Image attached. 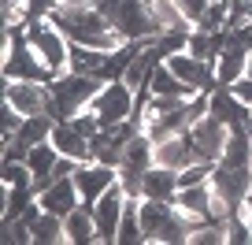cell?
I'll list each match as a JSON object with an SVG mask.
<instances>
[{
    "mask_svg": "<svg viewBox=\"0 0 252 245\" xmlns=\"http://www.w3.org/2000/svg\"><path fill=\"white\" fill-rule=\"evenodd\" d=\"M48 86H52L48 115H52L56 123H63V119L78 115L82 108H89V101L96 97V89H100L104 82L96 78V74H74V71H67V74H60V78H52Z\"/></svg>",
    "mask_w": 252,
    "mask_h": 245,
    "instance_id": "6da1fadb",
    "label": "cell"
},
{
    "mask_svg": "<svg viewBox=\"0 0 252 245\" xmlns=\"http://www.w3.org/2000/svg\"><path fill=\"white\" fill-rule=\"evenodd\" d=\"M23 26H26L30 48L41 56V64L52 71V78L67 74V67H71V37L56 23H23Z\"/></svg>",
    "mask_w": 252,
    "mask_h": 245,
    "instance_id": "7a4b0ae2",
    "label": "cell"
},
{
    "mask_svg": "<svg viewBox=\"0 0 252 245\" xmlns=\"http://www.w3.org/2000/svg\"><path fill=\"white\" fill-rule=\"evenodd\" d=\"M134 104H137V89L126 86L123 78H115L96 89V97L89 101V111L100 119V127H115V123L134 119Z\"/></svg>",
    "mask_w": 252,
    "mask_h": 245,
    "instance_id": "3957f363",
    "label": "cell"
},
{
    "mask_svg": "<svg viewBox=\"0 0 252 245\" xmlns=\"http://www.w3.org/2000/svg\"><path fill=\"white\" fill-rule=\"evenodd\" d=\"M4 101L23 115H48L52 104V86L48 82H23V78H4Z\"/></svg>",
    "mask_w": 252,
    "mask_h": 245,
    "instance_id": "277c9868",
    "label": "cell"
},
{
    "mask_svg": "<svg viewBox=\"0 0 252 245\" xmlns=\"http://www.w3.org/2000/svg\"><path fill=\"white\" fill-rule=\"evenodd\" d=\"M115 182H119V167L96 164V160H89V164H78V171H74L78 197H82V205H89V208H93L96 201H100L104 193L115 186Z\"/></svg>",
    "mask_w": 252,
    "mask_h": 245,
    "instance_id": "5b68a950",
    "label": "cell"
},
{
    "mask_svg": "<svg viewBox=\"0 0 252 245\" xmlns=\"http://www.w3.org/2000/svg\"><path fill=\"white\" fill-rule=\"evenodd\" d=\"M126 201H130V193L123 190V186H111L108 193H104L100 201L93 205V219H96V242L104 245H115V230H119V219H123V208Z\"/></svg>",
    "mask_w": 252,
    "mask_h": 245,
    "instance_id": "8992f818",
    "label": "cell"
},
{
    "mask_svg": "<svg viewBox=\"0 0 252 245\" xmlns=\"http://www.w3.org/2000/svg\"><path fill=\"white\" fill-rule=\"evenodd\" d=\"M174 208H178L189 223H208V219H215V186H212V182L178 186V193H174Z\"/></svg>",
    "mask_w": 252,
    "mask_h": 245,
    "instance_id": "52a82bcc",
    "label": "cell"
},
{
    "mask_svg": "<svg viewBox=\"0 0 252 245\" xmlns=\"http://www.w3.org/2000/svg\"><path fill=\"white\" fill-rule=\"evenodd\" d=\"M212 186H215V193H219L230 208L241 212L245 197H249V186H252V167H230V164L219 160L215 171H212Z\"/></svg>",
    "mask_w": 252,
    "mask_h": 245,
    "instance_id": "ba28073f",
    "label": "cell"
},
{
    "mask_svg": "<svg viewBox=\"0 0 252 245\" xmlns=\"http://www.w3.org/2000/svg\"><path fill=\"white\" fill-rule=\"evenodd\" d=\"M189 138H193V149H197V160H219L222 145L230 138V127L219 123L215 115H200L193 127H189Z\"/></svg>",
    "mask_w": 252,
    "mask_h": 245,
    "instance_id": "9c48e42d",
    "label": "cell"
},
{
    "mask_svg": "<svg viewBox=\"0 0 252 245\" xmlns=\"http://www.w3.org/2000/svg\"><path fill=\"white\" fill-rule=\"evenodd\" d=\"M37 201H41V208H45V212H56V215L74 212V208L82 205L78 186H74V175H67V178H52L45 190L37 193Z\"/></svg>",
    "mask_w": 252,
    "mask_h": 245,
    "instance_id": "30bf717a",
    "label": "cell"
},
{
    "mask_svg": "<svg viewBox=\"0 0 252 245\" xmlns=\"http://www.w3.org/2000/svg\"><path fill=\"white\" fill-rule=\"evenodd\" d=\"M52 145H56V152L67 156V160H78V164H89V160H93L89 138L74 127L71 119H63V123H56V127H52Z\"/></svg>",
    "mask_w": 252,
    "mask_h": 245,
    "instance_id": "8fae6325",
    "label": "cell"
},
{
    "mask_svg": "<svg viewBox=\"0 0 252 245\" xmlns=\"http://www.w3.org/2000/svg\"><path fill=\"white\" fill-rule=\"evenodd\" d=\"M249 48L237 41V34H234V41H230L226 48L219 52V60H215V78H219V86H234L237 78H245V71H249Z\"/></svg>",
    "mask_w": 252,
    "mask_h": 245,
    "instance_id": "7c38bea8",
    "label": "cell"
},
{
    "mask_svg": "<svg viewBox=\"0 0 252 245\" xmlns=\"http://www.w3.org/2000/svg\"><path fill=\"white\" fill-rule=\"evenodd\" d=\"M137 212H141V227H145V245H156V238L163 234V227L178 215L174 201H137Z\"/></svg>",
    "mask_w": 252,
    "mask_h": 245,
    "instance_id": "4fadbf2b",
    "label": "cell"
},
{
    "mask_svg": "<svg viewBox=\"0 0 252 245\" xmlns=\"http://www.w3.org/2000/svg\"><path fill=\"white\" fill-rule=\"evenodd\" d=\"M197 160V149H193V138L186 134H174V138H163V141H156V164L159 167H171V171H182L186 164H193Z\"/></svg>",
    "mask_w": 252,
    "mask_h": 245,
    "instance_id": "5bb4252c",
    "label": "cell"
},
{
    "mask_svg": "<svg viewBox=\"0 0 252 245\" xmlns=\"http://www.w3.org/2000/svg\"><path fill=\"white\" fill-rule=\"evenodd\" d=\"M56 164H60V152H56L52 141L30 145V152H26V167H30V175H33V190H37V193L56 178Z\"/></svg>",
    "mask_w": 252,
    "mask_h": 245,
    "instance_id": "9a60e30c",
    "label": "cell"
},
{
    "mask_svg": "<svg viewBox=\"0 0 252 245\" xmlns=\"http://www.w3.org/2000/svg\"><path fill=\"white\" fill-rule=\"evenodd\" d=\"M174 193H178V171L152 164L141 175V197L145 201H174Z\"/></svg>",
    "mask_w": 252,
    "mask_h": 245,
    "instance_id": "2e32d148",
    "label": "cell"
},
{
    "mask_svg": "<svg viewBox=\"0 0 252 245\" xmlns=\"http://www.w3.org/2000/svg\"><path fill=\"white\" fill-rule=\"evenodd\" d=\"M63 234H67V245H93L96 242V219L93 208L78 205L74 212L63 215Z\"/></svg>",
    "mask_w": 252,
    "mask_h": 245,
    "instance_id": "e0dca14e",
    "label": "cell"
},
{
    "mask_svg": "<svg viewBox=\"0 0 252 245\" xmlns=\"http://www.w3.org/2000/svg\"><path fill=\"white\" fill-rule=\"evenodd\" d=\"M222 164L230 167H252V134H249V123H237L230 127V138L222 145Z\"/></svg>",
    "mask_w": 252,
    "mask_h": 245,
    "instance_id": "ac0fdd59",
    "label": "cell"
},
{
    "mask_svg": "<svg viewBox=\"0 0 252 245\" xmlns=\"http://www.w3.org/2000/svg\"><path fill=\"white\" fill-rule=\"evenodd\" d=\"M149 89H152L156 97H178V101H189V97H197V89L186 86V82H182V78H178V74H174L167 64H159L156 71H152Z\"/></svg>",
    "mask_w": 252,
    "mask_h": 245,
    "instance_id": "d6986e66",
    "label": "cell"
},
{
    "mask_svg": "<svg viewBox=\"0 0 252 245\" xmlns=\"http://www.w3.org/2000/svg\"><path fill=\"white\" fill-rule=\"evenodd\" d=\"M30 245H67V234H63V215L41 212L37 219L30 223Z\"/></svg>",
    "mask_w": 252,
    "mask_h": 245,
    "instance_id": "ffe728a7",
    "label": "cell"
},
{
    "mask_svg": "<svg viewBox=\"0 0 252 245\" xmlns=\"http://www.w3.org/2000/svg\"><path fill=\"white\" fill-rule=\"evenodd\" d=\"M137 201H141V197H130V201H126L123 219H119V230H115V245H145V227H141Z\"/></svg>",
    "mask_w": 252,
    "mask_h": 245,
    "instance_id": "44dd1931",
    "label": "cell"
},
{
    "mask_svg": "<svg viewBox=\"0 0 252 245\" xmlns=\"http://www.w3.org/2000/svg\"><path fill=\"white\" fill-rule=\"evenodd\" d=\"M104 56L108 52H100V48H89V45L71 41V67H67V71H74V74H100Z\"/></svg>",
    "mask_w": 252,
    "mask_h": 245,
    "instance_id": "7402d4cb",
    "label": "cell"
},
{
    "mask_svg": "<svg viewBox=\"0 0 252 245\" xmlns=\"http://www.w3.org/2000/svg\"><path fill=\"white\" fill-rule=\"evenodd\" d=\"M52 127H56L52 115H26L23 119V130H19V141H26V145L52 141Z\"/></svg>",
    "mask_w": 252,
    "mask_h": 245,
    "instance_id": "603a6c76",
    "label": "cell"
},
{
    "mask_svg": "<svg viewBox=\"0 0 252 245\" xmlns=\"http://www.w3.org/2000/svg\"><path fill=\"white\" fill-rule=\"evenodd\" d=\"M226 89H234V97H237V101L252 108V78H249V74H245V78H237L234 86H226Z\"/></svg>",
    "mask_w": 252,
    "mask_h": 245,
    "instance_id": "cb8c5ba5",
    "label": "cell"
},
{
    "mask_svg": "<svg viewBox=\"0 0 252 245\" xmlns=\"http://www.w3.org/2000/svg\"><path fill=\"white\" fill-rule=\"evenodd\" d=\"M86 4H93V0H60V8H86Z\"/></svg>",
    "mask_w": 252,
    "mask_h": 245,
    "instance_id": "d4e9b609",
    "label": "cell"
},
{
    "mask_svg": "<svg viewBox=\"0 0 252 245\" xmlns=\"http://www.w3.org/2000/svg\"><path fill=\"white\" fill-rule=\"evenodd\" d=\"M241 215H245V223L252 227V205H241Z\"/></svg>",
    "mask_w": 252,
    "mask_h": 245,
    "instance_id": "484cf974",
    "label": "cell"
},
{
    "mask_svg": "<svg viewBox=\"0 0 252 245\" xmlns=\"http://www.w3.org/2000/svg\"><path fill=\"white\" fill-rule=\"evenodd\" d=\"M245 74H249V78H252V56H249V71H245Z\"/></svg>",
    "mask_w": 252,
    "mask_h": 245,
    "instance_id": "4316f807",
    "label": "cell"
}]
</instances>
